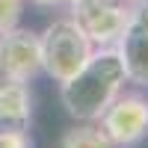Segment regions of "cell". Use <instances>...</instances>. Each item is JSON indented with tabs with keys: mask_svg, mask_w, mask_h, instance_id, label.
<instances>
[{
	"mask_svg": "<svg viewBox=\"0 0 148 148\" xmlns=\"http://www.w3.org/2000/svg\"><path fill=\"white\" fill-rule=\"evenodd\" d=\"M125 65L116 47H98L77 68L74 77L59 83V101L77 121H98L113 98L125 89Z\"/></svg>",
	"mask_w": 148,
	"mask_h": 148,
	"instance_id": "cell-1",
	"label": "cell"
},
{
	"mask_svg": "<svg viewBox=\"0 0 148 148\" xmlns=\"http://www.w3.org/2000/svg\"><path fill=\"white\" fill-rule=\"evenodd\" d=\"M95 45L83 36V30L74 24V18H56L39 33V53L42 71L56 83H65L77 74V68L92 56Z\"/></svg>",
	"mask_w": 148,
	"mask_h": 148,
	"instance_id": "cell-2",
	"label": "cell"
},
{
	"mask_svg": "<svg viewBox=\"0 0 148 148\" xmlns=\"http://www.w3.org/2000/svg\"><path fill=\"white\" fill-rule=\"evenodd\" d=\"M98 127L113 142V148L139 145L148 133V98L139 92H119L113 104L101 113Z\"/></svg>",
	"mask_w": 148,
	"mask_h": 148,
	"instance_id": "cell-3",
	"label": "cell"
},
{
	"mask_svg": "<svg viewBox=\"0 0 148 148\" xmlns=\"http://www.w3.org/2000/svg\"><path fill=\"white\" fill-rule=\"evenodd\" d=\"M71 18L95 47H113L130 24V6L119 0H77Z\"/></svg>",
	"mask_w": 148,
	"mask_h": 148,
	"instance_id": "cell-4",
	"label": "cell"
},
{
	"mask_svg": "<svg viewBox=\"0 0 148 148\" xmlns=\"http://www.w3.org/2000/svg\"><path fill=\"white\" fill-rule=\"evenodd\" d=\"M39 74H42L39 33L15 27V30L0 36V77L30 83Z\"/></svg>",
	"mask_w": 148,
	"mask_h": 148,
	"instance_id": "cell-5",
	"label": "cell"
},
{
	"mask_svg": "<svg viewBox=\"0 0 148 148\" xmlns=\"http://www.w3.org/2000/svg\"><path fill=\"white\" fill-rule=\"evenodd\" d=\"M30 121H33L30 86L0 77V133H27Z\"/></svg>",
	"mask_w": 148,
	"mask_h": 148,
	"instance_id": "cell-6",
	"label": "cell"
},
{
	"mask_svg": "<svg viewBox=\"0 0 148 148\" xmlns=\"http://www.w3.org/2000/svg\"><path fill=\"white\" fill-rule=\"evenodd\" d=\"M113 47L121 56L125 77L130 83L142 86V89H148V30L127 24V30L119 36V42Z\"/></svg>",
	"mask_w": 148,
	"mask_h": 148,
	"instance_id": "cell-7",
	"label": "cell"
},
{
	"mask_svg": "<svg viewBox=\"0 0 148 148\" xmlns=\"http://www.w3.org/2000/svg\"><path fill=\"white\" fill-rule=\"evenodd\" d=\"M59 148H113V142L104 136V130L95 121H80L71 130H65Z\"/></svg>",
	"mask_w": 148,
	"mask_h": 148,
	"instance_id": "cell-8",
	"label": "cell"
},
{
	"mask_svg": "<svg viewBox=\"0 0 148 148\" xmlns=\"http://www.w3.org/2000/svg\"><path fill=\"white\" fill-rule=\"evenodd\" d=\"M24 15V0H0V36L15 30Z\"/></svg>",
	"mask_w": 148,
	"mask_h": 148,
	"instance_id": "cell-9",
	"label": "cell"
},
{
	"mask_svg": "<svg viewBox=\"0 0 148 148\" xmlns=\"http://www.w3.org/2000/svg\"><path fill=\"white\" fill-rule=\"evenodd\" d=\"M130 24H133V27L148 30V0H136V3H130Z\"/></svg>",
	"mask_w": 148,
	"mask_h": 148,
	"instance_id": "cell-10",
	"label": "cell"
},
{
	"mask_svg": "<svg viewBox=\"0 0 148 148\" xmlns=\"http://www.w3.org/2000/svg\"><path fill=\"white\" fill-rule=\"evenodd\" d=\"M0 148H33L27 133H0Z\"/></svg>",
	"mask_w": 148,
	"mask_h": 148,
	"instance_id": "cell-11",
	"label": "cell"
},
{
	"mask_svg": "<svg viewBox=\"0 0 148 148\" xmlns=\"http://www.w3.org/2000/svg\"><path fill=\"white\" fill-rule=\"evenodd\" d=\"M33 3H39V6H65V9H71L77 0H33Z\"/></svg>",
	"mask_w": 148,
	"mask_h": 148,
	"instance_id": "cell-12",
	"label": "cell"
},
{
	"mask_svg": "<svg viewBox=\"0 0 148 148\" xmlns=\"http://www.w3.org/2000/svg\"><path fill=\"white\" fill-rule=\"evenodd\" d=\"M125 3H127V6H130V3H136V0H125Z\"/></svg>",
	"mask_w": 148,
	"mask_h": 148,
	"instance_id": "cell-13",
	"label": "cell"
}]
</instances>
